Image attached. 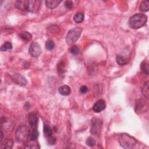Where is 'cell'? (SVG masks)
Instances as JSON below:
<instances>
[{"instance_id":"obj_1","label":"cell","mask_w":149,"mask_h":149,"mask_svg":"<svg viewBox=\"0 0 149 149\" xmlns=\"http://www.w3.org/2000/svg\"><path fill=\"white\" fill-rule=\"evenodd\" d=\"M147 17L143 13H137L132 17L129 20V26L133 29H138L146 23Z\"/></svg>"},{"instance_id":"obj_2","label":"cell","mask_w":149,"mask_h":149,"mask_svg":"<svg viewBox=\"0 0 149 149\" xmlns=\"http://www.w3.org/2000/svg\"><path fill=\"white\" fill-rule=\"evenodd\" d=\"M118 142L122 147L126 149L133 148L137 143L136 139L126 133L120 134L118 136Z\"/></svg>"},{"instance_id":"obj_3","label":"cell","mask_w":149,"mask_h":149,"mask_svg":"<svg viewBox=\"0 0 149 149\" xmlns=\"http://www.w3.org/2000/svg\"><path fill=\"white\" fill-rule=\"evenodd\" d=\"M82 28L80 27L73 28L68 32L66 36V42L68 45H72L76 42L80 36Z\"/></svg>"},{"instance_id":"obj_4","label":"cell","mask_w":149,"mask_h":149,"mask_svg":"<svg viewBox=\"0 0 149 149\" xmlns=\"http://www.w3.org/2000/svg\"><path fill=\"white\" fill-rule=\"evenodd\" d=\"M30 135V130L26 125H21L16 130L15 137L17 140L21 143L26 142L28 140Z\"/></svg>"},{"instance_id":"obj_5","label":"cell","mask_w":149,"mask_h":149,"mask_svg":"<svg viewBox=\"0 0 149 149\" xmlns=\"http://www.w3.org/2000/svg\"><path fill=\"white\" fill-rule=\"evenodd\" d=\"M103 128V122L98 118H94L92 120L90 132L92 134L97 136L100 134Z\"/></svg>"},{"instance_id":"obj_6","label":"cell","mask_w":149,"mask_h":149,"mask_svg":"<svg viewBox=\"0 0 149 149\" xmlns=\"http://www.w3.org/2000/svg\"><path fill=\"white\" fill-rule=\"evenodd\" d=\"M148 109V103L146 100L141 99L139 100L134 106V111L138 114L146 113Z\"/></svg>"},{"instance_id":"obj_7","label":"cell","mask_w":149,"mask_h":149,"mask_svg":"<svg viewBox=\"0 0 149 149\" xmlns=\"http://www.w3.org/2000/svg\"><path fill=\"white\" fill-rule=\"evenodd\" d=\"M15 83L21 86H25L27 84L26 78L21 74L17 72H12L9 75Z\"/></svg>"},{"instance_id":"obj_8","label":"cell","mask_w":149,"mask_h":149,"mask_svg":"<svg viewBox=\"0 0 149 149\" xmlns=\"http://www.w3.org/2000/svg\"><path fill=\"white\" fill-rule=\"evenodd\" d=\"M40 4L41 2L38 0H28L26 11L33 13L37 12L40 7Z\"/></svg>"},{"instance_id":"obj_9","label":"cell","mask_w":149,"mask_h":149,"mask_svg":"<svg viewBox=\"0 0 149 149\" xmlns=\"http://www.w3.org/2000/svg\"><path fill=\"white\" fill-rule=\"evenodd\" d=\"M29 53L33 57H38L42 54V49L38 43H33L29 48Z\"/></svg>"},{"instance_id":"obj_10","label":"cell","mask_w":149,"mask_h":149,"mask_svg":"<svg viewBox=\"0 0 149 149\" xmlns=\"http://www.w3.org/2000/svg\"><path fill=\"white\" fill-rule=\"evenodd\" d=\"M130 61V54L125 56V54H118L116 57V61L119 65H125Z\"/></svg>"},{"instance_id":"obj_11","label":"cell","mask_w":149,"mask_h":149,"mask_svg":"<svg viewBox=\"0 0 149 149\" xmlns=\"http://www.w3.org/2000/svg\"><path fill=\"white\" fill-rule=\"evenodd\" d=\"M28 120L30 125L31 126L32 128L33 129H36L37 123H38V117L37 113H31L28 115Z\"/></svg>"},{"instance_id":"obj_12","label":"cell","mask_w":149,"mask_h":149,"mask_svg":"<svg viewBox=\"0 0 149 149\" xmlns=\"http://www.w3.org/2000/svg\"><path fill=\"white\" fill-rule=\"evenodd\" d=\"M106 107L105 102L103 100H99L93 106V110L96 113H99L104 110Z\"/></svg>"},{"instance_id":"obj_13","label":"cell","mask_w":149,"mask_h":149,"mask_svg":"<svg viewBox=\"0 0 149 149\" xmlns=\"http://www.w3.org/2000/svg\"><path fill=\"white\" fill-rule=\"evenodd\" d=\"M28 0H18L15 2V7L18 9L22 11H26Z\"/></svg>"},{"instance_id":"obj_14","label":"cell","mask_w":149,"mask_h":149,"mask_svg":"<svg viewBox=\"0 0 149 149\" xmlns=\"http://www.w3.org/2000/svg\"><path fill=\"white\" fill-rule=\"evenodd\" d=\"M59 93L62 96H69L71 93V88L67 85H63L61 86L58 89Z\"/></svg>"},{"instance_id":"obj_15","label":"cell","mask_w":149,"mask_h":149,"mask_svg":"<svg viewBox=\"0 0 149 149\" xmlns=\"http://www.w3.org/2000/svg\"><path fill=\"white\" fill-rule=\"evenodd\" d=\"M46 7L50 9H54L58 7V5L61 3L60 0H48L46 1Z\"/></svg>"},{"instance_id":"obj_16","label":"cell","mask_w":149,"mask_h":149,"mask_svg":"<svg viewBox=\"0 0 149 149\" xmlns=\"http://www.w3.org/2000/svg\"><path fill=\"white\" fill-rule=\"evenodd\" d=\"M142 92L143 95L144 96L145 98L148 99L149 98V86H148V82H145L142 87Z\"/></svg>"},{"instance_id":"obj_17","label":"cell","mask_w":149,"mask_h":149,"mask_svg":"<svg viewBox=\"0 0 149 149\" xmlns=\"http://www.w3.org/2000/svg\"><path fill=\"white\" fill-rule=\"evenodd\" d=\"M13 142L12 140L9 139H7L2 143L1 148L11 149L13 147Z\"/></svg>"},{"instance_id":"obj_18","label":"cell","mask_w":149,"mask_h":149,"mask_svg":"<svg viewBox=\"0 0 149 149\" xmlns=\"http://www.w3.org/2000/svg\"><path fill=\"white\" fill-rule=\"evenodd\" d=\"M21 38L25 42H29L32 39V34L28 32H23L19 34Z\"/></svg>"},{"instance_id":"obj_19","label":"cell","mask_w":149,"mask_h":149,"mask_svg":"<svg viewBox=\"0 0 149 149\" xmlns=\"http://www.w3.org/2000/svg\"><path fill=\"white\" fill-rule=\"evenodd\" d=\"M84 18H85V16H84L83 13L79 12V13H76V14L75 15V16L74 17V20L76 23H80L83 21Z\"/></svg>"},{"instance_id":"obj_20","label":"cell","mask_w":149,"mask_h":149,"mask_svg":"<svg viewBox=\"0 0 149 149\" xmlns=\"http://www.w3.org/2000/svg\"><path fill=\"white\" fill-rule=\"evenodd\" d=\"M148 66L149 63L148 60H144L141 64V70L143 73L148 75Z\"/></svg>"},{"instance_id":"obj_21","label":"cell","mask_w":149,"mask_h":149,"mask_svg":"<svg viewBox=\"0 0 149 149\" xmlns=\"http://www.w3.org/2000/svg\"><path fill=\"white\" fill-rule=\"evenodd\" d=\"M139 10L142 12H147L149 10V3L147 1H142L139 6Z\"/></svg>"},{"instance_id":"obj_22","label":"cell","mask_w":149,"mask_h":149,"mask_svg":"<svg viewBox=\"0 0 149 149\" xmlns=\"http://www.w3.org/2000/svg\"><path fill=\"white\" fill-rule=\"evenodd\" d=\"M43 130H44L43 132H44V136L46 138H49L50 136H52V130L51 129V128L48 125H44Z\"/></svg>"},{"instance_id":"obj_23","label":"cell","mask_w":149,"mask_h":149,"mask_svg":"<svg viewBox=\"0 0 149 149\" xmlns=\"http://www.w3.org/2000/svg\"><path fill=\"white\" fill-rule=\"evenodd\" d=\"M65 63L64 62H60L58 65V71L60 75L64 74L65 72Z\"/></svg>"},{"instance_id":"obj_24","label":"cell","mask_w":149,"mask_h":149,"mask_svg":"<svg viewBox=\"0 0 149 149\" xmlns=\"http://www.w3.org/2000/svg\"><path fill=\"white\" fill-rule=\"evenodd\" d=\"M55 47V43L51 40H48L46 43V48L49 51L52 50Z\"/></svg>"},{"instance_id":"obj_25","label":"cell","mask_w":149,"mask_h":149,"mask_svg":"<svg viewBox=\"0 0 149 149\" xmlns=\"http://www.w3.org/2000/svg\"><path fill=\"white\" fill-rule=\"evenodd\" d=\"M12 48V44L10 42H6L1 47V51H6L7 50H10Z\"/></svg>"},{"instance_id":"obj_26","label":"cell","mask_w":149,"mask_h":149,"mask_svg":"<svg viewBox=\"0 0 149 149\" xmlns=\"http://www.w3.org/2000/svg\"><path fill=\"white\" fill-rule=\"evenodd\" d=\"M70 52L73 54V55L77 56V55H78V54H79L80 50V48H79L78 46H73L70 48Z\"/></svg>"},{"instance_id":"obj_27","label":"cell","mask_w":149,"mask_h":149,"mask_svg":"<svg viewBox=\"0 0 149 149\" xmlns=\"http://www.w3.org/2000/svg\"><path fill=\"white\" fill-rule=\"evenodd\" d=\"M86 144L90 147H93L96 145V142L92 137H89L86 140Z\"/></svg>"},{"instance_id":"obj_28","label":"cell","mask_w":149,"mask_h":149,"mask_svg":"<svg viewBox=\"0 0 149 149\" xmlns=\"http://www.w3.org/2000/svg\"><path fill=\"white\" fill-rule=\"evenodd\" d=\"M38 135H39V133H38V130L36 129H33V130L32 133V134H31V140L36 141L38 137Z\"/></svg>"},{"instance_id":"obj_29","label":"cell","mask_w":149,"mask_h":149,"mask_svg":"<svg viewBox=\"0 0 149 149\" xmlns=\"http://www.w3.org/2000/svg\"><path fill=\"white\" fill-rule=\"evenodd\" d=\"M47 143L49 145H54L56 142H57V140L55 138H54L52 136H50L49 138H47Z\"/></svg>"},{"instance_id":"obj_30","label":"cell","mask_w":149,"mask_h":149,"mask_svg":"<svg viewBox=\"0 0 149 149\" xmlns=\"http://www.w3.org/2000/svg\"><path fill=\"white\" fill-rule=\"evenodd\" d=\"M65 7L67 8V9H71L73 7V2L72 1H66L65 2Z\"/></svg>"},{"instance_id":"obj_31","label":"cell","mask_w":149,"mask_h":149,"mask_svg":"<svg viewBox=\"0 0 149 149\" xmlns=\"http://www.w3.org/2000/svg\"><path fill=\"white\" fill-rule=\"evenodd\" d=\"M87 91H88V88L86 86H81L80 88V91L83 94L86 93L87 92Z\"/></svg>"}]
</instances>
